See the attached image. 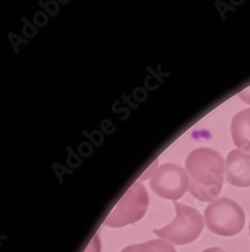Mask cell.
<instances>
[{
    "instance_id": "30bf717a",
    "label": "cell",
    "mask_w": 250,
    "mask_h": 252,
    "mask_svg": "<svg viewBox=\"0 0 250 252\" xmlns=\"http://www.w3.org/2000/svg\"><path fill=\"white\" fill-rule=\"evenodd\" d=\"M238 96H239V98H240L243 102H245V103H247V104H250V87H248V88H246V89L240 91L239 94H238Z\"/></svg>"
},
{
    "instance_id": "8fae6325",
    "label": "cell",
    "mask_w": 250,
    "mask_h": 252,
    "mask_svg": "<svg viewBox=\"0 0 250 252\" xmlns=\"http://www.w3.org/2000/svg\"><path fill=\"white\" fill-rule=\"evenodd\" d=\"M202 252H226L225 250H223L220 247H211V248H207Z\"/></svg>"
},
{
    "instance_id": "7c38bea8",
    "label": "cell",
    "mask_w": 250,
    "mask_h": 252,
    "mask_svg": "<svg viewBox=\"0 0 250 252\" xmlns=\"http://www.w3.org/2000/svg\"><path fill=\"white\" fill-rule=\"evenodd\" d=\"M249 235H250V223H249Z\"/></svg>"
},
{
    "instance_id": "8992f818",
    "label": "cell",
    "mask_w": 250,
    "mask_h": 252,
    "mask_svg": "<svg viewBox=\"0 0 250 252\" xmlns=\"http://www.w3.org/2000/svg\"><path fill=\"white\" fill-rule=\"evenodd\" d=\"M227 181L238 188L250 187V154L240 150L229 153L226 160Z\"/></svg>"
},
{
    "instance_id": "52a82bcc",
    "label": "cell",
    "mask_w": 250,
    "mask_h": 252,
    "mask_svg": "<svg viewBox=\"0 0 250 252\" xmlns=\"http://www.w3.org/2000/svg\"><path fill=\"white\" fill-rule=\"evenodd\" d=\"M231 134L236 148L250 154V108L235 114L231 122Z\"/></svg>"
},
{
    "instance_id": "5b68a950",
    "label": "cell",
    "mask_w": 250,
    "mask_h": 252,
    "mask_svg": "<svg viewBox=\"0 0 250 252\" xmlns=\"http://www.w3.org/2000/svg\"><path fill=\"white\" fill-rule=\"evenodd\" d=\"M189 176L175 163H164L155 171L151 178L153 191L159 197L176 201L183 197L189 188Z\"/></svg>"
},
{
    "instance_id": "9c48e42d",
    "label": "cell",
    "mask_w": 250,
    "mask_h": 252,
    "mask_svg": "<svg viewBox=\"0 0 250 252\" xmlns=\"http://www.w3.org/2000/svg\"><path fill=\"white\" fill-rule=\"evenodd\" d=\"M100 241H99V237L95 236L94 240L92 241V243L89 245L88 249L86 252H100Z\"/></svg>"
},
{
    "instance_id": "3957f363",
    "label": "cell",
    "mask_w": 250,
    "mask_h": 252,
    "mask_svg": "<svg viewBox=\"0 0 250 252\" xmlns=\"http://www.w3.org/2000/svg\"><path fill=\"white\" fill-rule=\"evenodd\" d=\"M205 222L214 234L232 237L243 230L245 213L238 203L222 197L208 205L205 210Z\"/></svg>"
},
{
    "instance_id": "277c9868",
    "label": "cell",
    "mask_w": 250,
    "mask_h": 252,
    "mask_svg": "<svg viewBox=\"0 0 250 252\" xmlns=\"http://www.w3.org/2000/svg\"><path fill=\"white\" fill-rule=\"evenodd\" d=\"M150 204L149 194L144 186L135 182L116 204L104 225L111 228H120L139 221L147 213Z\"/></svg>"
},
{
    "instance_id": "6da1fadb",
    "label": "cell",
    "mask_w": 250,
    "mask_h": 252,
    "mask_svg": "<svg viewBox=\"0 0 250 252\" xmlns=\"http://www.w3.org/2000/svg\"><path fill=\"white\" fill-rule=\"evenodd\" d=\"M190 194L201 202L216 200L222 190L225 164L221 154L210 148L194 150L186 159Z\"/></svg>"
},
{
    "instance_id": "7a4b0ae2",
    "label": "cell",
    "mask_w": 250,
    "mask_h": 252,
    "mask_svg": "<svg viewBox=\"0 0 250 252\" xmlns=\"http://www.w3.org/2000/svg\"><path fill=\"white\" fill-rule=\"evenodd\" d=\"M176 218L169 225L153 232L160 239L175 245H186L195 241L204 228V220L201 213L188 205L175 202Z\"/></svg>"
},
{
    "instance_id": "ba28073f",
    "label": "cell",
    "mask_w": 250,
    "mask_h": 252,
    "mask_svg": "<svg viewBox=\"0 0 250 252\" xmlns=\"http://www.w3.org/2000/svg\"><path fill=\"white\" fill-rule=\"evenodd\" d=\"M120 252H177V250L171 243L162 239H156L126 246Z\"/></svg>"
}]
</instances>
